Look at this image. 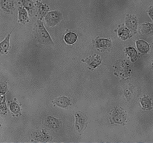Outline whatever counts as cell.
I'll list each match as a JSON object with an SVG mask.
<instances>
[{
    "label": "cell",
    "mask_w": 153,
    "mask_h": 143,
    "mask_svg": "<svg viewBox=\"0 0 153 143\" xmlns=\"http://www.w3.org/2000/svg\"><path fill=\"white\" fill-rule=\"evenodd\" d=\"M62 19V14L58 11H53L48 13L45 16L46 24L49 27H54Z\"/></svg>",
    "instance_id": "cell-2"
},
{
    "label": "cell",
    "mask_w": 153,
    "mask_h": 143,
    "mask_svg": "<svg viewBox=\"0 0 153 143\" xmlns=\"http://www.w3.org/2000/svg\"><path fill=\"white\" fill-rule=\"evenodd\" d=\"M19 21L21 23H26L29 21L28 14L25 7H19Z\"/></svg>",
    "instance_id": "cell-7"
},
{
    "label": "cell",
    "mask_w": 153,
    "mask_h": 143,
    "mask_svg": "<svg viewBox=\"0 0 153 143\" xmlns=\"http://www.w3.org/2000/svg\"><path fill=\"white\" fill-rule=\"evenodd\" d=\"M126 52L128 55L130 57L131 60L135 61L136 60L137 53L134 48L131 47H128L126 49Z\"/></svg>",
    "instance_id": "cell-17"
},
{
    "label": "cell",
    "mask_w": 153,
    "mask_h": 143,
    "mask_svg": "<svg viewBox=\"0 0 153 143\" xmlns=\"http://www.w3.org/2000/svg\"><path fill=\"white\" fill-rule=\"evenodd\" d=\"M76 128L79 132H82L87 125V119L83 114L77 112L75 114Z\"/></svg>",
    "instance_id": "cell-3"
},
{
    "label": "cell",
    "mask_w": 153,
    "mask_h": 143,
    "mask_svg": "<svg viewBox=\"0 0 153 143\" xmlns=\"http://www.w3.org/2000/svg\"><path fill=\"white\" fill-rule=\"evenodd\" d=\"M141 103L142 106L146 109H149L151 106V102L148 97H143L141 100Z\"/></svg>",
    "instance_id": "cell-19"
},
{
    "label": "cell",
    "mask_w": 153,
    "mask_h": 143,
    "mask_svg": "<svg viewBox=\"0 0 153 143\" xmlns=\"http://www.w3.org/2000/svg\"><path fill=\"white\" fill-rule=\"evenodd\" d=\"M126 24L127 27L130 29H131L132 31H135L137 29V20L135 18L132 16H130L127 19Z\"/></svg>",
    "instance_id": "cell-14"
},
{
    "label": "cell",
    "mask_w": 153,
    "mask_h": 143,
    "mask_svg": "<svg viewBox=\"0 0 153 143\" xmlns=\"http://www.w3.org/2000/svg\"><path fill=\"white\" fill-rule=\"evenodd\" d=\"M77 36L73 32L67 33L64 37L65 42L69 44H74L76 41Z\"/></svg>",
    "instance_id": "cell-13"
},
{
    "label": "cell",
    "mask_w": 153,
    "mask_h": 143,
    "mask_svg": "<svg viewBox=\"0 0 153 143\" xmlns=\"http://www.w3.org/2000/svg\"><path fill=\"white\" fill-rule=\"evenodd\" d=\"M7 90V84L5 83H1V94H4Z\"/></svg>",
    "instance_id": "cell-21"
},
{
    "label": "cell",
    "mask_w": 153,
    "mask_h": 143,
    "mask_svg": "<svg viewBox=\"0 0 153 143\" xmlns=\"http://www.w3.org/2000/svg\"><path fill=\"white\" fill-rule=\"evenodd\" d=\"M10 34H9L4 41H2L1 44V54L6 53L9 48V41L10 38Z\"/></svg>",
    "instance_id": "cell-12"
},
{
    "label": "cell",
    "mask_w": 153,
    "mask_h": 143,
    "mask_svg": "<svg viewBox=\"0 0 153 143\" xmlns=\"http://www.w3.org/2000/svg\"><path fill=\"white\" fill-rule=\"evenodd\" d=\"M85 61L92 68H95L101 63V58L99 55H94L93 56H89L85 59Z\"/></svg>",
    "instance_id": "cell-4"
},
{
    "label": "cell",
    "mask_w": 153,
    "mask_h": 143,
    "mask_svg": "<svg viewBox=\"0 0 153 143\" xmlns=\"http://www.w3.org/2000/svg\"><path fill=\"white\" fill-rule=\"evenodd\" d=\"M149 14L150 15V17L153 20V7L149 10Z\"/></svg>",
    "instance_id": "cell-22"
},
{
    "label": "cell",
    "mask_w": 153,
    "mask_h": 143,
    "mask_svg": "<svg viewBox=\"0 0 153 143\" xmlns=\"http://www.w3.org/2000/svg\"><path fill=\"white\" fill-rule=\"evenodd\" d=\"M118 35L123 40H126L129 36V32L125 28H121L118 31Z\"/></svg>",
    "instance_id": "cell-16"
},
{
    "label": "cell",
    "mask_w": 153,
    "mask_h": 143,
    "mask_svg": "<svg viewBox=\"0 0 153 143\" xmlns=\"http://www.w3.org/2000/svg\"><path fill=\"white\" fill-rule=\"evenodd\" d=\"M11 111L15 114H17L20 112V108L19 105L16 102H12L10 105Z\"/></svg>",
    "instance_id": "cell-18"
},
{
    "label": "cell",
    "mask_w": 153,
    "mask_h": 143,
    "mask_svg": "<svg viewBox=\"0 0 153 143\" xmlns=\"http://www.w3.org/2000/svg\"><path fill=\"white\" fill-rule=\"evenodd\" d=\"M22 2L23 3V4L25 8L27 9L29 13L31 14L33 13L34 11L35 8L33 2L31 1H22Z\"/></svg>",
    "instance_id": "cell-15"
},
{
    "label": "cell",
    "mask_w": 153,
    "mask_h": 143,
    "mask_svg": "<svg viewBox=\"0 0 153 143\" xmlns=\"http://www.w3.org/2000/svg\"><path fill=\"white\" fill-rule=\"evenodd\" d=\"M36 36L40 42L44 44L52 45L54 44L48 31L44 26L43 23L41 21H37L36 29Z\"/></svg>",
    "instance_id": "cell-1"
},
{
    "label": "cell",
    "mask_w": 153,
    "mask_h": 143,
    "mask_svg": "<svg viewBox=\"0 0 153 143\" xmlns=\"http://www.w3.org/2000/svg\"><path fill=\"white\" fill-rule=\"evenodd\" d=\"M1 8L4 10L5 11L7 12H10L13 10L15 8V3L14 1H8V0H4L1 1Z\"/></svg>",
    "instance_id": "cell-8"
},
{
    "label": "cell",
    "mask_w": 153,
    "mask_h": 143,
    "mask_svg": "<svg viewBox=\"0 0 153 143\" xmlns=\"http://www.w3.org/2000/svg\"><path fill=\"white\" fill-rule=\"evenodd\" d=\"M37 9L39 15L41 17H44L49 11L50 8L47 4H43L39 1H37Z\"/></svg>",
    "instance_id": "cell-11"
},
{
    "label": "cell",
    "mask_w": 153,
    "mask_h": 143,
    "mask_svg": "<svg viewBox=\"0 0 153 143\" xmlns=\"http://www.w3.org/2000/svg\"><path fill=\"white\" fill-rule=\"evenodd\" d=\"M1 110L2 111L7 113V106L5 101V96L1 97Z\"/></svg>",
    "instance_id": "cell-20"
},
{
    "label": "cell",
    "mask_w": 153,
    "mask_h": 143,
    "mask_svg": "<svg viewBox=\"0 0 153 143\" xmlns=\"http://www.w3.org/2000/svg\"><path fill=\"white\" fill-rule=\"evenodd\" d=\"M71 101L68 97H66L62 96L59 97L55 100V103L56 105L62 108H66L68 107L70 104Z\"/></svg>",
    "instance_id": "cell-10"
},
{
    "label": "cell",
    "mask_w": 153,
    "mask_h": 143,
    "mask_svg": "<svg viewBox=\"0 0 153 143\" xmlns=\"http://www.w3.org/2000/svg\"><path fill=\"white\" fill-rule=\"evenodd\" d=\"M111 41L108 39L99 38L96 41V46L97 48L102 50H105L111 46Z\"/></svg>",
    "instance_id": "cell-6"
},
{
    "label": "cell",
    "mask_w": 153,
    "mask_h": 143,
    "mask_svg": "<svg viewBox=\"0 0 153 143\" xmlns=\"http://www.w3.org/2000/svg\"><path fill=\"white\" fill-rule=\"evenodd\" d=\"M136 43L138 49L142 53H146L149 51V45L146 41L142 40H138Z\"/></svg>",
    "instance_id": "cell-9"
},
{
    "label": "cell",
    "mask_w": 153,
    "mask_h": 143,
    "mask_svg": "<svg viewBox=\"0 0 153 143\" xmlns=\"http://www.w3.org/2000/svg\"><path fill=\"white\" fill-rule=\"evenodd\" d=\"M46 126L51 128L56 129L60 125V122L58 119L51 116H48L45 119Z\"/></svg>",
    "instance_id": "cell-5"
}]
</instances>
